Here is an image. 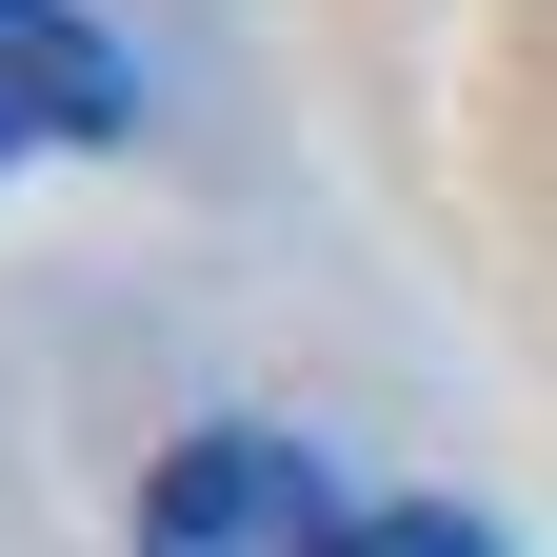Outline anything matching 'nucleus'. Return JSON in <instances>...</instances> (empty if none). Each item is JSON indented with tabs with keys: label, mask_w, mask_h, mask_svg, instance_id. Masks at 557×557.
Instances as JSON below:
<instances>
[{
	"label": "nucleus",
	"mask_w": 557,
	"mask_h": 557,
	"mask_svg": "<svg viewBox=\"0 0 557 557\" xmlns=\"http://www.w3.org/2000/svg\"><path fill=\"white\" fill-rule=\"evenodd\" d=\"M338 557H498V537H478L458 498H398V518H359V537H338Z\"/></svg>",
	"instance_id": "obj_3"
},
{
	"label": "nucleus",
	"mask_w": 557,
	"mask_h": 557,
	"mask_svg": "<svg viewBox=\"0 0 557 557\" xmlns=\"http://www.w3.org/2000/svg\"><path fill=\"white\" fill-rule=\"evenodd\" d=\"M359 518L319 498V458L278 438V418H220V438H180L139 478V557H338Z\"/></svg>",
	"instance_id": "obj_1"
},
{
	"label": "nucleus",
	"mask_w": 557,
	"mask_h": 557,
	"mask_svg": "<svg viewBox=\"0 0 557 557\" xmlns=\"http://www.w3.org/2000/svg\"><path fill=\"white\" fill-rule=\"evenodd\" d=\"M139 81L81 0H0V160H60V139H120Z\"/></svg>",
	"instance_id": "obj_2"
}]
</instances>
